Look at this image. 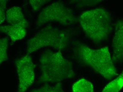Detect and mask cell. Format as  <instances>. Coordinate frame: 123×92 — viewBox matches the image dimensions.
<instances>
[{
    "label": "cell",
    "mask_w": 123,
    "mask_h": 92,
    "mask_svg": "<svg viewBox=\"0 0 123 92\" xmlns=\"http://www.w3.org/2000/svg\"><path fill=\"white\" fill-rule=\"evenodd\" d=\"M7 22L11 25H19L27 28L28 22L25 18L22 10L19 7L13 6L6 12Z\"/></svg>",
    "instance_id": "ba28073f"
},
{
    "label": "cell",
    "mask_w": 123,
    "mask_h": 92,
    "mask_svg": "<svg viewBox=\"0 0 123 92\" xmlns=\"http://www.w3.org/2000/svg\"><path fill=\"white\" fill-rule=\"evenodd\" d=\"M111 18L109 12L105 9L96 8L84 12L79 19L88 38L98 43L106 40L111 32Z\"/></svg>",
    "instance_id": "7a4b0ae2"
},
{
    "label": "cell",
    "mask_w": 123,
    "mask_h": 92,
    "mask_svg": "<svg viewBox=\"0 0 123 92\" xmlns=\"http://www.w3.org/2000/svg\"><path fill=\"white\" fill-rule=\"evenodd\" d=\"M40 80L45 84L58 83L75 76L72 63L60 51H47L39 59Z\"/></svg>",
    "instance_id": "6da1fadb"
},
{
    "label": "cell",
    "mask_w": 123,
    "mask_h": 92,
    "mask_svg": "<svg viewBox=\"0 0 123 92\" xmlns=\"http://www.w3.org/2000/svg\"><path fill=\"white\" fill-rule=\"evenodd\" d=\"M123 88V70L117 78L107 84L101 92H119Z\"/></svg>",
    "instance_id": "8fae6325"
},
{
    "label": "cell",
    "mask_w": 123,
    "mask_h": 92,
    "mask_svg": "<svg viewBox=\"0 0 123 92\" xmlns=\"http://www.w3.org/2000/svg\"><path fill=\"white\" fill-rule=\"evenodd\" d=\"M112 41V60L115 62L123 61V21L117 22Z\"/></svg>",
    "instance_id": "52a82bcc"
},
{
    "label": "cell",
    "mask_w": 123,
    "mask_h": 92,
    "mask_svg": "<svg viewBox=\"0 0 123 92\" xmlns=\"http://www.w3.org/2000/svg\"><path fill=\"white\" fill-rule=\"evenodd\" d=\"M59 83L55 85L45 84L44 85L32 90L31 92H65Z\"/></svg>",
    "instance_id": "7c38bea8"
},
{
    "label": "cell",
    "mask_w": 123,
    "mask_h": 92,
    "mask_svg": "<svg viewBox=\"0 0 123 92\" xmlns=\"http://www.w3.org/2000/svg\"><path fill=\"white\" fill-rule=\"evenodd\" d=\"M49 1L45 0H30V3L33 7V10L35 12L39 11L41 7H42Z\"/></svg>",
    "instance_id": "5bb4252c"
},
{
    "label": "cell",
    "mask_w": 123,
    "mask_h": 92,
    "mask_svg": "<svg viewBox=\"0 0 123 92\" xmlns=\"http://www.w3.org/2000/svg\"><path fill=\"white\" fill-rule=\"evenodd\" d=\"M7 3L5 0H1L0 1V24H1L4 22L6 17Z\"/></svg>",
    "instance_id": "9a60e30c"
},
{
    "label": "cell",
    "mask_w": 123,
    "mask_h": 92,
    "mask_svg": "<svg viewBox=\"0 0 123 92\" xmlns=\"http://www.w3.org/2000/svg\"><path fill=\"white\" fill-rule=\"evenodd\" d=\"M75 21V17L72 10L61 2H55L43 9L38 16L37 25L41 26L55 22L64 26H68Z\"/></svg>",
    "instance_id": "5b68a950"
},
{
    "label": "cell",
    "mask_w": 123,
    "mask_h": 92,
    "mask_svg": "<svg viewBox=\"0 0 123 92\" xmlns=\"http://www.w3.org/2000/svg\"><path fill=\"white\" fill-rule=\"evenodd\" d=\"M72 92H94V89L91 82L84 78L79 79L73 84Z\"/></svg>",
    "instance_id": "30bf717a"
},
{
    "label": "cell",
    "mask_w": 123,
    "mask_h": 92,
    "mask_svg": "<svg viewBox=\"0 0 123 92\" xmlns=\"http://www.w3.org/2000/svg\"><path fill=\"white\" fill-rule=\"evenodd\" d=\"M15 65L18 76L17 92H26L35 81L36 65L27 54L16 60Z\"/></svg>",
    "instance_id": "8992f818"
},
{
    "label": "cell",
    "mask_w": 123,
    "mask_h": 92,
    "mask_svg": "<svg viewBox=\"0 0 123 92\" xmlns=\"http://www.w3.org/2000/svg\"><path fill=\"white\" fill-rule=\"evenodd\" d=\"M76 52L82 63L90 67L105 79L110 80L117 75V69L108 46L94 49L80 44L76 48Z\"/></svg>",
    "instance_id": "3957f363"
},
{
    "label": "cell",
    "mask_w": 123,
    "mask_h": 92,
    "mask_svg": "<svg viewBox=\"0 0 123 92\" xmlns=\"http://www.w3.org/2000/svg\"><path fill=\"white\" fill-rule=\"evenodd\" d=\"M0 32L7 34L13 42L23 39L27 33L26 28L19 25L1 26Z\"/></svg>",
    "instance_id": "9c48e42d"
},
{
    "label": "cell",
    "mask_w": 123,
    "mask_h": 92,
    "mask_svg": "<svg viewBox=\"0 0 123 92\" xmlns=\"http://www.w3.org/2000/svg\"><path fill=\"white\" fill-rule=\"evenodd\" d=\"M69 41L66 32L48 26L28 40L27 43V55L44 47H51L58 50H63L67 47Z\"/></svg>",
    "instance_id": "277c9868"
},
{
    "label": "cell",
    "mask_w": 123,
    "mask_h": 92,
    "mask_svg": "<svg viewBox=\"0 0 123 92\" xmlns=\"http://www.w3.org/2000/svg\"><path fill=\"white\" fill-rule=\"evenodd\" d=\"M8 40L6 38L0 39V63L2 64L8 59L7 54Z\"/></svg>",
    "instance_id": "4fadbf2b"
}]
</instances>
